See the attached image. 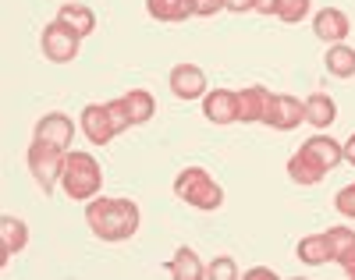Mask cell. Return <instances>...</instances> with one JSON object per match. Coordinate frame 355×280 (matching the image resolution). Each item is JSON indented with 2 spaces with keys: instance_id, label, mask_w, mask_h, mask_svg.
<instances>
[{
  "instance_id": "1",
  "label": "cell",
  "mask_w": 355,
  "mask_h": 280,
  "mask_svg": "<svg viewBox=\"0 0 355 280\" xmlns=\"http://www.w3.org/2000/svg\"><path fill=\"white\" fill-rule=\"evenodd\" d=\"M142 213L132 199H110V195H96L85 206V224L100 241H128L139 231Z\"/></svg>"
},
{
  "instance_id": "2",
  "label": "cell",
  "mask_w": 355,
  "mask_h": 280,
  "mask_svg": "<svg viewBox=\"0 0 355 280\" xmlns=\"http://www.w3.org/2000/svg\"><path fill=\"white\" fill-rule=\"evenodd\" d=\"M345 160L341 142H334L331 135H313L302 142V149L288 160V177L295 184H320L323 174H331L338 164Z\"/></svg>"
},
{
  "instance_id": "3",
  "label": "cell",
  "mask_w": 355,
  "mask_h": 280,
  "mask_svg": "<svg viewBox=\"0 0 355 280\" xmlns=\"http://www.w3.org/2000/svg\"><path fill=\"white\" fill-rule=\"evenodd\" d=\"M61 189L71 202H89L96 199L103 189V170L96 164L93 152H68L64 157V174H61Z\"/></svg>"
},
{
  "instance_id": "4",
  "label": "cell",
  "mask_w": 355,
  "mask_h": 280,
  "mask_svg": "<svg viewBox=\"0 0 355 280\" xmlns=\"http://www.w3.org/2000/svg\"><path fill=\"white\" fill-rule=\"evenodd\" d=\"M174 195L189 202L192 209H202V213H214L224 206V189L210 177V170L202 167H185L182 174L174 177Z\"/></svg>"
},
{
  "instance_id": "5",
  "label": "cell",
  "mask_w": 355,
  "mask_h": 280,
  "mask_svg": "<svg viewBox=\"0 0 355 280\" xmlns=\"http://www.w3.org/2000/svg\"><path fill=\"white\" fill-rule=\"evenodd\" d=\"M64 157L68 152L64 149H57V146H50V142H40V139H33V146H28V170H33V177H36V184L43 189V195H50L53 192V184L61 181V174H64Z\"/></svg>"
},
{
  "instance_id": "6",
  "label": "cell",
  "mask_w": 355,
  "mask_h": 280,
  "mask_svg": "<svg viewBox=\"0 0 355 280\" xmlns=\"http://www.w3.org/2000/svg\"><path fill=\"white\" fill-rule=\"evenodd\" d=\"M40 43H43L46 60H53V64H68V60H75V57H78V43H82V36H78V33H71V28H68L64 21H57V18H53L50 25H43Z\"/></svg>"
},
{
  "instance_id": "7",
  "label": "cell",
  "mask_w": 355,
  "mask_h": 280,
  "mask_svg": "<svg viewBox=\"0 0 355 280\" xmlns=\"http://www.w3.org/2000/svg\"><path fill=\"white\" fill-rule=\"evenodd\" d=\"M306 121V103L295 100V96H277V92H270V100H266V110H263V121L266 128L274 132H291L299 128V124Z\"/></svg>"
},
{
  "instance_id": "8",
  "label": "cell",
  "mask_w": 355,
  "mask_h": 280,
  "mask_svg": "<svg viewBox=\"0 0 355 280\" xmlns=\"http://www.w3.org/2000/svg\"><path fill=\"white\" fill-rule=\"evenodd\" d=\"M82 132H85V139L93 142V146H107L114 135H121L110 103H89L82 110Z\"/></svg>"
},
{
  "instance_id": "9",
  "label": "cell",
  "mask_w": 355,
  "mask_h": 280,
  "mask_svg": "<svg viewBox=\"0 0 355 280\" xmlns=\"http://www.w3.org/2000/svg\"><path fill=\"white\" fill-rule=\"evenodd\" d=\"M202 117L210 124H234L239 121V92L234 89H214L202 96Z\"/></svg>"
},
{
  "instance_id": "10",
  "label": "cell",
  "mask_w": 355,
  "mask_h": 280,
  "mask_svg": "<svg viewBox=\"0 0 355 280\" xmlns=\"http://www.w3.org/2000/svg\"><path fill=\"white\" fill-rule=\"evenodd\" d=\"M167 82H171V92L178 100H199V96H206V71L199 64H178Z\"/></svg>"
},
{
  "instance_id": "11",
  "label": "cell",
  "mask_w": 355,
  "mask_h": 280,
  "mask_svg": "<svg viewBox=\"0 0 355 280\" xmlns=\"http://www.w3.org/2000/svg\"><path fill=\"white\" fill-rule=\"evenodd\" d=\"M36 139L40 142H50V146H57V149H64L68 152V146L75 142V124H71V117L68 114H46V117H40V124H36Z\"/></svg>"
},
{
  "instance_id": "12",
  "label": "cell",
  "mask_w": 355,
  "mask_h": 280,
  "mask_svg": "<svg viewBox=\"0 0 355 280\" xmlns=\"http://www.w3.org/2000/svg\"><path fill=\"white\" fill-rule=\"evenodd\" d=\"M313 33H316L323 43H345V36L352 33L348 15L338 11V8H323V11H316V18H313Z\"/></svg>"
},
{
  "instance_id": "13",
  "label": "cell",
  "mask_w": 355,
  "mask_h": 280,
  "mask_svg": "<svg viewBox=\"0 0 355 280\" xmlns=\"http://www.w3.org/2000/svg\"><path fill=\"white\" fill-rule=\"evenodd\" d=\"M28 245V227L18 216H0V263H8Z\"/></svg>"
},
{
  "instance_id": "14",
  "label": "cell",
  "mask_w": 355,
  "mask_h": 280,
  "mask_svg": "<svg viewBox=\"0 0 355 280\" xmlns=\"http://www.w3.org/2000/svg\"><path fill=\"white\" fill-rule=\"evenodd\" d=\"M327 238H331V259L341 263V270L355 280V231H348V227H331Z\"/></svg>"
},
{
  "instance_id": "15",
  "label": "cell",
  "mask_w": 355,
  "mask_h": 280,
  "mask_svg": "<svg viewBox=\"0 0 355 280\" xmlns=\"http://www.w3.org/2000/svg\"><path fill=\"white\" fill-rule=\"evenodd\" d=\"M167 273L174 277V280H202L206 277V266H202V259L192 252V248H178V252L167 259Z\"/></svg>"
},
{
  "instance_id": "16",
  "label": "cell",
  "mask_w": 355,
  "mask_h": 280,
  "mask_svg": "<svg viewBox=\"0 0 355 280\" xmlns=\"http://www.w3.org/2000/svg\"><path fill=\"white\" fill-rule=\"evenodd\" d=\"M146 11L157 21H185L196 15V0H146Z\"/></svg>"
},
{
  "instance_id": "17",
  "label": "cell",
  "mask_w": 355,
  "mask_h": 280,
  "mask_svg": "<svg viewBox=\"0 0 355 280\" xmlns=\"http://www.w3.org/2000/svg\"><path fill=\"white\" fill-rule=\"evenodd\" d=\"M266 100H270V92H266L263 85H249V89H242V92H239V121H242V124L263 121Z\"/></svg>"
},
{
  "instance_id": "18",
  "label": "cell",
  "mask_w": 355,
  "mask_h": 280,
  "mask_svg": "<svg viewBox=\"0 0 355 280\" xmlns=\"http://www.w3.org/2000/svg\"><path fill=\"white\" fill-rule=\"evenodd\" d=\"M306 121L313 124V128H331V124L338 121V103L327 96V92H313V96L306 100Z\"/></svg>"
},
{
  "instance_id": "19",
  "label": "cell",
  "mask_w": 355,
  "mask_h": 280,
  "mask_svg": "<svg viewBox=\"0 0 355 280\" xmlns=\"http://www.w3.org/2000/svg\"><path fill=\"white\" fill-rule=\"evenodd\" d=\"M57 21H64L71 33H78L82 40L96 28V15L89 11L85 4H61V11H57Z\"/></svg>"
},
{
  "instance_id": "20",
  "label": "cell",
  "mask_w": 355,
  "mask_h": 280,
  "mask_svg": "<svg viewBox=\"0 0 355 280\" xmlns=\"http://www.w3.org/2000/svg\"><path fill=\"white\" fill-rule=\"evenodd\" d=\"M295 256H299L306 266H320V263H327V259H331V238H327V231H323V234H309V238H302V241H299V248H295Z\"/></svg>"
},
{
  "instance_id": "21",
  "label": "cell",
  "mask_w": 355,
  "mask_h": 280,
  "mask_svg": "<svg viewBox=\"0 0 355 280\" xmlns=\"http://www.w3.org/2000/svg\"><path fill=\"white\" fill-rule=\"evenodd\" d=\"M121 100H125V110H128L132 124H146V121L157 114V100H153L146 89H128Z\"/></svg>"
},
{
  "instance_id": "22",
  "label": "cell",
  "mask_w": 355,
  "mask_h": 280,
  "mask_svg": "<svg viewBox=\"0 0 355 280\" xmlns=\"http://www.w3.org/2000/svg\"><path fill=\"white\" fill-rule=\"evenodd\" d=\"M323 60H327V71H331L334 78H352V75H355V50L345 46V43H334Z\"/></svg>"
},
{
  "instance_id": "23",
  "label": "cell",
  "mask_w": 355,
  "mask_h": 280,
  "mask_svg": "<svg viewBox=\"0 0 355 280\" xmlns=\"http://www.w3.org/2000/svg\"><path fill=\"white\" fill-rule=\"evenodd\" d=\"M309 8H313V0H284L281 11H277V18H281L284 25H299V21L309 15Z\"/></svg>"
},
{
  "instance_id": "24",
  "label": "cell",
  "mask_w": 355,
  "mask_h": 280,
  "mask_svg": "<svg viewBox=\"0 0 355 280\" xmlns=\"http://www.w3.org/2000/svg\"><path fill=\"white\" fill-rule=\"evenodd\" d=\"M234 277H239V266H234L231 256H217L206 266V280H234Z\"/></svg>"
},
{
  "instance_id": "25",
  "label": "cell",
  "mask_w": 355,
  "mask_h": 280,
  "mask_svg": "<svg viewBox=\"0 0 355 280\" xmlns=\"http://www.w3.org/2000/svg\"><path fill=\"white\" fill-rule=\"evenodd\" d=\"M334 206H338V213H341V216L355 220V181H352V184H345V189L334 195Z\"/></svg>"
},
{
  "instance_id": "26",
  "label": "cell",
  "mask_w": 355,
  "mask_h": 280,
  "mask_svg": "<svg viewBox=\"0 0 355 280\" xmlns=\"http://www.w3.org/2000/svg\"><path fill=\"white\" fill-rule=\"evenodd\" d=\"M224 11V0H196V15L199 18H214Z\"/></svg>"
},
{
  "instance_id": "27",
  "label": "cell",
  "mask_w": 355,
  "mask_h": 280,
  "mask_svg": "<svg viewBox=\"0 0 355 280\" xmlns=\"http://www.w3.org/2000/svg\"><path fill=\"white\" fill-rule=\"evenodd\" d=\"M256 8V0H224V11H234V15H245Z\"/></svg>"
},
{
  "instance_id": "28",
  "label": "cell",
  "mask_w": 355,
  "mask_h": 280,
  "mask_svg": "<svg viewBox=\"0 0 355 280\" xmlns=\"http://www.w3.org/2000/svg\"><path fill=\"white\" fill-rule=\"evenodd\" d=\"M281 4H284V0H256V8H252V11H259V15H277Z\"/></svg>"
},
{
  "instance_id": "29",
  "label": "cell",
  "mask_w": 355,
  "mask_h": 280,
  "mask_svg": "<svg viewBox=\"0 0 355 280\" xmlns=\"http://www.w3.org/2000/svg\"><path fill=\"white\" fill-rule=\"evenodd\" d=\"M341 149H345V160L355 167V132L348 135V142H341Z\"/></svg>"
}]
</instances>
